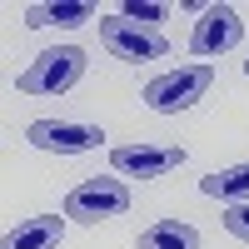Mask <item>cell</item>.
<instances>
[{"instance_id":"5bb4252c","label":"cell","mask_w":249,"mask_h":249,"mask_svg":"<svg viewBox=\"0 0 249 249\" xmlns=\"http://www.w3.org/2000/svg\"><path fill=\"white\" fill-rule=\"evenodd\" d=\"M244 75H249V60H244Z\"/></svg>"},{"instance_id":"ba28073f","label":"cell","mask_w":249,"mask_h":249,"mask_svg":"<svg viewBox=\"0 0 249 249\" xmlns=\"http://www.w3.org/2000/svg\"><path fill=\"white\" fill-rule=\"evenodd\" d=\"M65 224L70 219H60V214H30V219H20L15 230L0 239V249H60Z\"/></svg>"},{"instance_id":"5b68a950","label":"cell","mask_w":249,"mask_h":249,"mask_svg":"<svg viewBox=\"0 0 249 249\" xmlns=\"http://www.w3.org/2000/svg\"><path fill=\"white\" fill-rule=\"evenodd\" d=\"M25 140L45 155H90V150L105 144V130L90 124V120H30Z\"/></svg>"},{"instance_id":"8992f818","label":"cell","mask_w":249,"mask_h":249,"mask_svg":"<svg viewBox=\"0 0 249 249\" xmlns=\"http://www.w3.org/2000/svg\"><path fill=\"white\" fill-rule=\"evenodd\" d=\"M184 160H190L184 144H150V140H140V144H115L110 150V170L130 175V179H164V175H175Z\"/></svg>"},{"instance_id":"4fadbf2b","label":"cell","mask_w":249,"mask_h":249,"mask_svg":"<svg viewBox=\"0 0 249 249\" xmlns=\"http://www.w3.org/2000/svg\"><path fill=\"white\" fill-rule=\"evenodd\" d=\"M224 230L239 244H249V204H230V210H224Z\"/></svg>"},{"instance_id":"7a4b0ae2","label":"cell","mask_w":249,"mask_h":249,"mask_svg":"<svg viewBox=\"0 0 249 249\" xmlns=\"http://www.w3.org/2000/svg\"><path fill=\"white\" fill-rule=\"evenodd\" d=\"M214 90V70L210 65H179V70H164L144 85V105L155 115H179V110H195L204 95Z\"/></svg>"},{"instance_id":"277c9868","label":"cell","mask_w":249,"mask_h":249,"mask_svg":"<svg viewBox=\"0 0 249 249\" xmlns=\"http://www.w3.org/2000/svg\"><path fill=\"white\" fill-rule=\"evenodd\" d=\"M100 45H105L115 60H130V65H144V60H164L170 55V40L164 30H150L130 15H110L100 20Z\"/></svg>"},{"instance_id":"52a82bcc","label":"cell","mask_w":249,"mask_h":249,"mask_svg":"<svg viewBox=\"0 0 249 249\" xmlns=\"http://www.w3.org/2000/svg\"><path fill=\"white\" fill-rule=\"evenodd\" d=\"M244 40V20L234 5H204L195 20V35H190V50L195 55H230Z\"/></svg>"},{"instance_id":"6da1fadb","label":"cell","mask_w":249,"mask_h":249,"mask_svg":"<svg viewBox=\"0 0 249 249\" xmlns=\"http://www.w3.org/2000/svg\"><path fill=\"white\" fill-rule=\"evenodd\" d=\"M85 50L80 45H50V50H40L25 70H20V95H65L75 90L80 80H85Z\"/></svg>"},{"instance_id":"7c38bea8","label":"cell","mask_w":249,"mask_h":249,"mask_svg":"<svg viewBox=\"0 0 249 249\" xmlns=\"http://www.w3.org/2000/svg\"><path fill=\"white\" fill-rule=\"evenodd\" d=\"M120 15H130V20H140V25L160 30V20L170 15V5H150V0H124V10H120Z\"/></svg>"},{"instance_id":"8fae6325","label":"cell","mask_w":249,"mask_h":249,"mask_svg":"<svg viewBox=\"0 0 249 249\" xmlns=\"http://www.w3.org/2000/svg\"><path fill=\"white\" fill-rule=\"evenodd\" d=\"M140 249H199V230L184 219H155L140 230Z\"/></svg>"},{"instance_id":"30bf717a","label":"cell","mask_w":249,"mask_h":249,"mask_svg":"<svg viewBox=\"0 0 249 249\" xmlns=\"http://www.w3.org/2000/svg\"><path fill=\"white\" fill-rule=\"evenodd\" d=\"M199 190L210 199H219V204H249V160L230 164V170H210L199 179Z\"/></svg>"},{"instance_id":"9c48e42d","label":"cell","mask_w":249,"mask_h":249,"mask_svg":"<svg viewBox=\"0 0 249 249\" xmlns=\"http://www.w3.org/2000/svg\"><path fill=\"white\" fill-rule=\"evenodd\" d=\"M100 10L90 0H40V5H25V25L45 30V25H85Z\"/></svg>"},{"instance_id":"3957f363","label":"cell","mask_w":249,"mask_h":249,"mask_svg":"<svg viewBox=\"0 0 249 249\" xmlns=\"http://www.w3.org/2000/svg\"><path fill=\"white\" fill-rule=\"evenodd\" d=\"M124 210H130V184L115 175H95L65 195V219L75 224H105V219H120Z\"/></svg>"}]
</instances>
